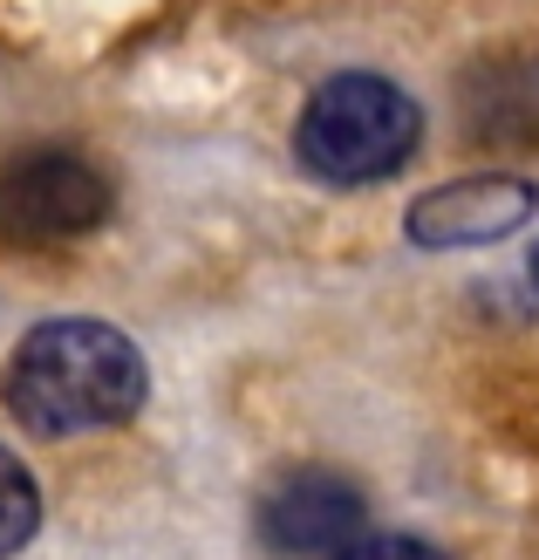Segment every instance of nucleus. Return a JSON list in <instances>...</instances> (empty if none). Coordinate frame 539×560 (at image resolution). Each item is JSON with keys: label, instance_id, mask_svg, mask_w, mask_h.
Listing matches in <instances>:
<instances>
[{"label": "nucleus", "instance_id": "obj_1", "mask_svg": "<svg viewBox=\"0 0 539 560\" xmlns=\"http://www.w3.org/2000/svg\"><path fill=\"white\" fill-rule=\"evenodd\" d=\"M144 355L124 328L90 322V315H62L21 335V349L8 355L0 397L35 438H82V431H109L130 424L144 410Z\"/></svg>", "mask_w": 539, "mask_h": 560}, {"label": "nucleus", "instance_id": "obj_2", "mask_svg": "<svg viewBox=\"0 0 539 560\" xmlns=\"http://www.w3.org/2000/svg\"><path fill=\"white\" fill-rule=\"evenodd\" d=\"M423 144V109L389 75H328L301 109L294 151L328 185H383L396 178Z\"/></svg>", "mask_w": 539, "mask_h": 560}, {"label": "nucleus", "instance_id": "obj_3", "mask_svg": "<svg viewBox=\"0 0 539 560\" xmlns=\"http://www.w3.org/2000/svg\"><path fill=\"white\" fill-rule=\"evenodd\" d=\"M117 191L109 172L75 151H27L0 164V240L14 246H62L96 233Z\"/></svg>", "mask_w": 539, "mask_h": 560}, {"label": "nucleus", "instance_id": "obj_4", "mask_svg": "<svg viewBox=\"0 0 539 560\" xmlns=\"http://www.w3.org/2000/svg\"><path fill=\"white\" fill-rule=\"evenodd\" d=\"M253 534H260V547L273 560H335L349 540L368 534L362 486L342 479V471H328V465H301L260 492Z\"/></svg>", "mask_w": 539, "mask_h": 560}, {"label": "nucleus", "instance_id": "obj_5", "mask_svg": "<svg viewBox=\"0 0 539 560\" xmlns=\"http://www.w3.org/2000/svg\"><path fill=\"white\" fill-rule=\"evenodd\" d=\"M539 206V185L532 178H505V172H478V178H458V185H437L410 206V240L417 246H492L513 226H526Z\"/></svg>", "mask_w": 539, "mask_h": 560}, {"label": "nucleus", "instance_id": "obj_6", "mask_svg": "<svg viewBox=\"0 0 539 560\" xmlns=\"http://www.w3.org/2000/svg\"><path fill=\"white\" fill-rule=\"evenodd\" d=\"M42 526V486L8 444H0V560H14Z\"/></svg>", "mask_w": 539, "mask_h": 560}, {"label": "nucleus", "instance_id": "obj_7", "mask_svg": "<svg viewBox=\"0 0 539 560\" xmlns=\"http://www.w3.org/2000/svg\"><path fill=\"white\" fill-rule=\"evenodd\" d=\"M335 560H444L431 540H417V534H362V540H349Z\"/></svg>", "mask_w": 539, "mask_h": 560}, {"label": "nucleus", "instance_id": "obj_8", "mask_svg": "<svg viewBox=\"0 0 539 560\" xmlns=\"http://www.w3.org/2000/svg\"><path fill=\"white\" fill-rule=\"evenodd\" d=\"M532 280H539V246H532Z\"/></svg>", "mask_w": 539, "mask_h": 560}]
</instances>
